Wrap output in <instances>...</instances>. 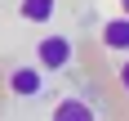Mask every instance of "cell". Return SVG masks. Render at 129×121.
<instances>
[{
  "label": "cell",
  "mask_w": 129,
  "mask_h": 121,
  "mask_svg": "<svg viewBox=\"0 0 129 121\" xmlns=\"http://www.w3.org/2000/svg\"><path fill=\"white\" fill-rule=\"evenodd\" d=\"M36 63L45 67V72H62V67L71 63V40L67 36H45L36 45Z\"/></svg>",
  "instance_id": "obj_1"
},
{
  "label": "cell",
  "mask_w": 129,
  "mask_h": 121,
  "mask_svg": "<svg viewBox=\"0 0 129 121\" xmlns=\"http://www.w3.org/2000/svg\"><path fill=\"white\" fill-rule=\"evenodd\" d=\"M9 94H18V99H40L45 94V67H13L9 72Z\"/></svg>",
  "instance_id": "obj_2"
},
{
  "label": "cell",
  "mask_w": 129,
  "mask_h": 121,
  "mask_svg": "<svg viewBox=\"0 0 129 121\" xmlns=\"http://www.w3.org/2000/svg\"><path fill=\"white\" fill-rule=\"evenodd\" d=\"M98 40H103V49L129 54V13H116V18H107V23H103V31H98Z\"/></svg>",
  "instance_id": "obj_3"
},
{
  "label": "cell",
  "mask_w": 129,
  "mask_h": 121,
  "mask_svg": "<svg viewBox=\"0 0 129 121\" xmlns=\"http://www.w3.org/2000/svg\"><path fill=\"white\" fill-rule=\"evenodd\" d=\"M53 117H58V121H89L93 108L85 103V99H62V103L53 108Z\"/></svg>",
  "instance_id": "obj_4"
},
{
  "label": "cell",
  "mask_w": 129,
  "mask_h": 121,
  "mask_svg": "<svg viewBox=\"0 0 129 121\" xmlns=\"http://www.w3.org/2000/svg\"><path fill=\"white\" fill-rule=\"evenodd\" d=\"M18 13H22V23H49L53 18V0H22Z\"/></svg>",
  "instance_id": "obj_5"
},
{
  "label": "cell",
  "mask_w": 129,
  "mask_h": 121,
  "mask_svg": "<svg viewBox=\"0 0 129 121\" xmlns=\"http://www.w3.org/2000/svg\"><path fill=\"white\" fill-rule=\"evenodd\" d=\"M120 90L129 94V58H125V63H120Z\"/></svg>",
  "instance_id": "obj_6"
},
{
  "label": "cell",
  "mask_w": 129,
  "mask_h": 121,
  "mask_svg": "<svg viewBox=\"0 0 129 121\" xmlns=\"http://www.w3.org/2000/svg\"><path fill=\"white\" fill-rule=\"evenodd\" d=\"M120 13H129V0H120Z\"/></svg>",
  "instance_id": "obj_7"
}]
</instances>
